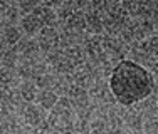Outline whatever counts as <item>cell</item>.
Segmentation results:
<instances>
[{
    "mask_svg": "<svg viewBox=\"0 0 158 134\" xmlns=\"http://www.w3.org/2000/svg\"><path fill=\"white\" fill-rule=\"evenodd\" d=\"M59 42H61V32L56 27H44L37 35V44H39L40 50L44 52V55L52 50H57Z\"/></svg>",
    "mask_w": 158,
    "mask_h": 134,
    "instance_id": "3",
    "label": "cell"
},
{
    "mask_svg": "<svg viewBox=\"0 0 158 134\" xmlns=\"http://www.w3.org/2000/svg\"><path fill=\"white\" fill-rule=\"evenodd\" d=\"M110 87L116 102L125 107H133L153 96L155 77L150 69L125 59L116 64L110 77Z\"/></svg>",
    "mask_w": 158,
    "mask_h": 134,
    "instance_id": "1",
    "label": "cell"
},
{
    "mask_svg": "<svg viewBox=\"0 0 158 134\" xmlns=\"http://www.w3.org/2000/svg\"><path fill=\"white\" fill-rule=\"evenodd\" d=\"M34 14L40 18V22L44 24V27H56V25L59 24V18H57V15H56V10L52 9V7H49L46 2L40 3V5L34 10Z\"/></svg>",
    "mask_w": 158,
    "mask_h": 134,
    "instance_id": "10",
    "label": "cell"
},
{
    "mask_svg": "<svg viewBox=\"0 0 158 134\" xmlns=\"http://www.w3.org/2000/svg\"><path fill=\"white\" fill-rule=\"evenodd\" d=\"M49 117L47 111L42 109L39 104H27L22 111V119H24V124L31 126V128L37 129L42 122H46Z\"/></svg>",
    "mask_w": 158,
    "mask_h": 134,
    "instance_id": "4",
    "label": "cell"
},
{
    "mask_svg": "<svg viewBox=\"0 0 158 134\" xmlns=\"http://www.w3.org/2000/svg\"><path fill=\"white\" fill-rule=\"evenodd\" d=\"M34 82H35V85L40 89V91H54L56 82H57V77H56L52 72H46V74H42V76L37 77Z\"/></svg>",
    "mask_w": 158,
    "mask_h": 134,
    "instance_id": "14",
    "label": "cell"
},
{
    "mask_svg": "<svg viewBox=\"0 0 158 134\" xmlns=\"http://www.w3.org/2000/svg\"><path fill=\"white\" fill-rule=\"evenodd\" d=\"M91 132V121L86 119H76L73 124V128L67 131V134H89Z\"/></svg>",
    "mask_w": 158,
    "mask_h": 134,
    "instance_id": "16",
    "label": "cell"
},
{
    "mask_svg": "<svg viewBox=\"0 0 158 134\" xmlns=\"http://www.w3.org/2000/svg\"><path fill=\"white\" fill-rule=\"evenodd\" d=\"M0 37H2V39L5 40L10 47H15L17 44L20 42V39H22L19 27H14V25H9V27L3 29V32L0 34Z\"/></svg>",
    "mask_w": 158,
    "mask_h": 134,
    "instance_id": "15",
    "label": "cell"
},
{
    "mask_svg": "<svg viewBox=\"0 0 158 134\" xmlns=\"http://www.w3.org/2000/svg\"><path fill=\"white\" fill-rule=\"evenodd\" d=\"M152 74H153V77H155V81H158V61L155 62V65L152 67Z\"/></svg>",
    "mask_w": 158,
    "mask_h": 134,
    "instance_id": "19",
    "label": "cell"
},
{
    "mask_svg": "<svg viewBox=\"0 0 158 134\" xmlns=\"http://www.w3.org/2000/svg\"><path fill=\"white\" fill-rule=\"evenodd\" d=\"M143 45H145V49L148 52L150 57L158 61V35H152L146 40H143Z\"/></svg>",
    "mask_w": 158,
    "mask_h": 134,
    "instance_id": "17",
    "label": "cell"
},
{
    "mask_svg": "<svg viewBox=\"0 0 158 134\" xmlns=\"http://www.w3.org/2000/svg\"><path fill=\"white\" fill-rule=\"evenodd\" d=\"M86 15V27L91 35H101L104 32V22H103V14L96 12V10H88L84 12Z\"/></svg>",
    "mask_w": 158,
    "mask_h": 134,
    "instance_id": "8",
    "label": "cell"
},
{
    "mask_svg": "<svg viewBox=\"0 0 158 134\" xmlns=\"http://www.w3.org/2000/svg\"><path fill=\"white\" fill-rule=\"evenodd\" d=\"M17 89H19L20 97L25 104H34V100H37V96L40 92V89L35 85L34 81H22Z\"/></svg>",
    "mask_w": 158,
    "mask_h": 134,
    "instance_id": "11",
    "label": "cell"
},
{
    "mask_svg": "<svg viewBox=\"0 0 158 134\" xmlns=\"http://www.w3.org/2000/svg\"><path fill=\"white\" fill-rule=\"evenodd\" d=\"M76 119H77L76 111H74V106L69 100V97H59L57 104L54 106V109L49 111L47 121L56 132L67 134V131L73 128Z\"/></svg>",
    "mask_w": 158,
    "mask_h": 134,
    "instance_id": "2",
    "label": "cell"
},
{
    "mask_svg": "<svg viewBox=\"0 0 158 134\" xmlns=\"http://www.w3.org/2000/svg\"><path fill=\"white\" fill-rule=\"evenodd\" d=\"M20 74L17 67H5L0 65V85H5L10 89H17L20 85Z\"/></svg>",
    "mask_w": 158,
    "mask_h": 134,
    "instance_id": "7",
    "label": "cell"
},
{
    "mask_svg": "<svg viewBox=\"0 0 158 134\" xmlns=\"http://www.w3.org/2000/svg\"><path fill=\"white\" fill-rule=\"evenodd\" d=\"M96 81L98 79L94 77V74H93L89 69H86V67H81V69H77L76 72L73 74V82H74V85L84 89V91H89V89L96 84Z\"/></svg>",
    "mask_w": 158,
    "mask_h": 134,
    "instance_id": "9",
    "label": "cell"
},
{
    "mask_svg": "<svg viewBox=\"0 0 158 134\" xmlns=\"http://www.w3.org/2000/svg\"><path fill=\"white\" fill-rule=\"evenodd\" d=\"M57 100H59V96L56 94L54 91H40L39 96H37V104L46 111L54 109V106L57 104Z\"/></svg>",
    "mask_w": 158,
    "mask_h": 134,
    "instance_id": "13",
    "label": "cell"
},
{
    "mask_svg": "<svg viewBox=\"0 0 158 134\" xmlns=\"http://www.w3.org/2000/svg\"><path fill=\"white\" fill-rule=\"evenodd\" d=\"M17 5H19V10L22 12V15H27V14H32L40 3L34 2V0H29V2L27 0H20V2H17Z\"/></svg>",
    "mask_w": 158,
    "mask_h": 134,
    "instance_id": "18",
    "label": "cell"
},
{
    "mask_svg": "<svg viewBox=\"0 0 158 134\" xmlns=\"http://www.w3.org/2000/svg\"><path fill=\"white\" fill-rule=\"evenodd\" d=\"M62 55L66 57V61L69 62L74 69H81L88 62V54H86L82 45H69L62 50Z\"/></svg>",
    "mask_w": 158,
    "mask_h": 134,
    "instance_id": "5",
    "label": "cell"
},
{
    "mask_svg": "<svg viewBox=\"0 0 158 134\" xmlns=\"http://www.w3.org/2000/svg\"><path fill=\"white\" fill-rule=\"evenodd\" d=\"M20 29H22V32L25 34V37H31L32 39L34 35H39V32L44 29V24L40 22V18L32 12V14H27V15L22 17Z\"/></svg>",
    "mask_w": 158,
    "mask_h": 134,
    "instance_id": "6",
    "label": "cell"
},
{
    "mask_svg": "<svg viewBox=\"0 0 158 134\" xmlns=\"http://www.w3.org/2000/svg\"><path fill=\"white\" fill-rule=\"evenodd\" d=\"M54 10H56V15L59 18V24L61 22L64 24L74 12H77L79 7H77V2H57Z\"/></svg>",
    "mask_w": 158,
    "mask_h": 134,
    "instance_id": "12",
    "label": "cell"
}]
</instances>
